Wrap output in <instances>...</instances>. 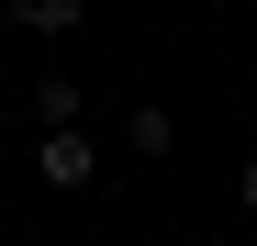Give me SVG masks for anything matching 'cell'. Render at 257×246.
I'll return each mask as SVG.
<instances>
[{
	"label": "cell",
	"instance_id": "6da1fadb",
	"mask_svg": "<svg viewBox=\"0 0 257 246\" xmlns=\"http://www.w3.org/2000/svg\"><path fill=\"white\" fill-rule=\"evenodd\" d=\"M45 179H56V190H90V179H101V157H90L78 123H67V135H45Z\"/></svg>",
	"mask_w": 257,
	"mask_h": 246
},
{
	"label": "cell",
	"instance_id": "7a4b0ae2",
	"mask_svg": "<svg viewBox=\"0 0 257 246\" xmlns=\"http://www.w3.org/2000/svg\"><path fill=\"white\" fill-rule=\"evenodd\" d=\"M34 123H45V135H67V123H78V78H67V67L34 78Z\"/></svg>",
	"mask_w": 257,
	"mask_h": 246
},
{
	"label": "cell",
	"instance_id": "3957f363",
	"mask_svg": "<svg viewBox=\"0 0 257 246\" xmlns=\"http://www.w3.org/2000/svg\"><path fill=\"white\" fill-rule=\"evenodd\" d=\"M12 12H23L34 34H78V23H90V0H12Z\"/></svg>",
	"mask_w": 257,
	"mask_h": 246
},
{
	"label": "cell",
	"instance_id": "277c9868",
	"mask_svg": "<svg viewBox=\"0 0 257 246\" xmlns=\"http://www.w3.org/2000/svg\"><path fill=\"white\" fill-rule=\"evenodd\" d=\"M123 135H135V157H168V146H179V123H168V112H157V101H146V112H135V123H123Z\"/></svg>",
	"mask_w": 257,
	"mask_h": 246
},
{
	"label": "cell",
	"instance_id": "5b68a950",
	"mask_svg": "<svg viewBox=\"0 0 257 246\" xmlns=\"http://www.w3.org/2000/svg\"><path fill=\"white\" fill-rule=\"evenodd\" d=\"M235 190H246V213H257V157H246V179H235Z\"/></svg>",
	"mask_w": 257,
	"mask_h": 246
}]
</instances>
